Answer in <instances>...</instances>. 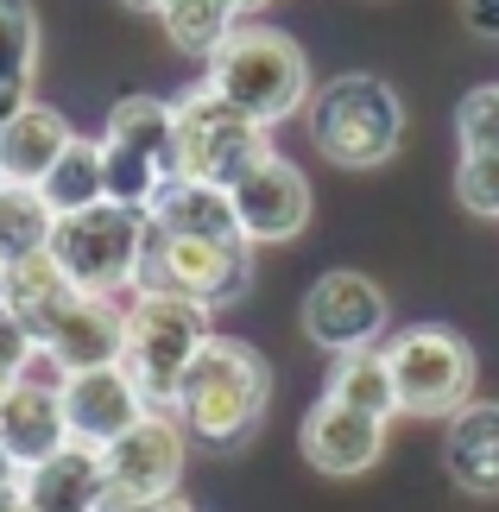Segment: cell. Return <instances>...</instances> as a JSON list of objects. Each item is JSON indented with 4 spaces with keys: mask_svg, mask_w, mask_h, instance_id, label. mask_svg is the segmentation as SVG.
I'll list each match as a JSON object with an SVG mask.
<instances>
[{
    "mask_svg": "<svg viewBox=\"0 0 499 512\" xmlns=\"http://www.w3.org/2000/svg\"><path fill=\"white\" fill-rule=\"evenodd\" d=\"M38 196L51 203V215H76V209L102 203V196H108V184H102V146H95V140H70L64 159L38 177Z\"/></svg>",
    "mask_w": 499,
    "mask_h": 512,
    "instance_id": "603a6c76",
    "label": "cell"
},
{
    "mask_svg": "<svg viewBox=\"0 0 499 512\" xmlns=\"http://www.w3.org/2000/svg\"><path fill=\"white\" fill-rule=\"evenodd\" d=\"M455 133H462V152H499V83L462 95Z\"/></svg>",
    "mask_w": 499,
    "mask_h": 512,
    "instance_id": "83f0119b",
    "label": "cell"
},
{
    "mask_svg": "<svg viewBox=\"0 0 499 512\" xmlns=\"http://www.w3.org/2000/svg\"><path fill=\"white\" fill-rule=\"evenodd\" d=\"M386 367L411 418H455L474 399V348L443 323L398 329L386 342Z\"/></svg>",
    "mask_w": 499,
    "mask_h": 512,
    "instance_id": "ba28073f",
    "label": "cell"
},
{
    "mask_svg": "<svg viewBox=\"0 0 499 512\" xmlns=\"http://www.w3.org/2000/svg\"><path fill=\"white\" fill-rule=\"evenodd\" d=\"M102 462H108V506L102 512L133 506V500H158L184 475V430L165 411H146L114 443H102Z\"/></svg>",
    "mask_w": 499,
    "mask_h": 512,
    "instance_id": "9c48e42d",
    "label": "cell"
},
{
    "mask_svg": "<svg viewBox=\"0 0 499 512\" xmlns=\"http://www.w3.org/2000/svg\"><path fill=\"white\" fill-rule=\"evenodd\" d=\"M329 399L335 405H354L367 418H398V386H392V367H386V348H342L335 354V373H329Z\"/></svg>",
    "mask_w": 499,
    "mask_h": 512,
    "instance_id": "ffe728a7",
    "label": "cell"
},
{
    "mask_svg": "<svg viewBox=\"0 0 499 512\" xmlns=\"http://www.w3.org/2000/svg\"><path fill=\"white\" fill-rule=\"evenodd\" d=\"M379 449H386V418H367V411L335 405V399H323L304 418V456L316 475H335V481L367 475L379 462Z\"/></svg>",
    "mask_w": 499,
    "mask_h": 512,
    "instance_id": "9a60e30c",
    "label": "cell"
},
{
    "mask_svg": "<svg viewBox=\"0 0 499 512\" xmlns=\"http://www.w3.org/2000/svg\"><path fill=\"white\" fill-rule=\"evenodd\" d=\"M165 38L190 57H215L234 32V0H165Z\"/></svg>",
    "mask_w": 499,
    "mask_h": 512,
    "instance_id": "cb8c5ba5",
    "label": "cell"
},
{
    "mask_svg": "<svg viewBox=\"0 0 499 512\" xmlns=\"http://www.w3.org/2000/svg\"><path fill=\"white\" fill-rule=\"evenodd\" d=\"M228 203H234V228L247 241H291V234L310 228V184L304 171L285 165V159H259L228 184Z\"/></svg>",
    "mask_w": 499,
    "mask_h": 512,
    "instance_id": "30bf717a",
    "label": "cell"
},
{
    "mask_svg": "<svg viewBox=\"0 0 499 512\" xmlns=\"http://www.w3.org/2000/svg\"><path fill=\"white\" fill-rule=\"evenodd\" d=\"M64 373H89V367H114L127 354V310L108 304V291H83L64 317L51 323V336L38 342Z\"/></svg>",
    "mask_w": 499,
    "mask_h": 512,
    "instance_id": "2e32d148",
    "label": "cell"
},
{
    "mask_svg": "<svg viewBox=\"0 0 499 512\" xmlns=\"http://www.w3.org/2000/svg\"><path fill=\"white\" fill-rule=\"evenodd\" d=\"M32 348H38V336H32V329H26V323H19L13 310H7V298H0V386L26 373Z\"/></svg>",
    "mask_w": 499,
    "mask_h": 512,
    "instance_id": "f546056e",
    "label": "cell"
},
{
    "mask_svg": "<svg viewBox=\"0 0 499 512\" xmlns=\"http://www.w3.org/2000/svg\"><path fill=\"white\" fill-rule=\"evenodd\" d=\"M209 83L228 95L241 114H253V121H285V114L304 108L310 95V64L304 51L291 45L285 32L272 26H234L228 45L209 57Z\"/></svg>",
    "mask_w": 499,
    "mask_h": 512,
    "instance_id": "7a4b0ae2",
    "label": "cell"
},
{
    "mask_svg": "<svg viewBox=\"0 0 499 512\" xmlns=\"http://www.w3.org/2000/svg\"><path fill=\"white\" fill-rule=\"evenodd\" d=\"M177 411L203 443H241L266 411V367L241 342L209 336L177 380Z\"/></svg>",
    "mask_w": 499,
    "mask_h": 512,
    "instance_id": "6da1fadb",
    "label": "cell"
},
{
    "mask_svg": "<svg viewBox=\"0 0 499 512\" xmlns=\"http://www.w3.org/2000/svg\"><path fill=\"white\" fill-rule=\"evenodd\" d=\"M165 159H152V152H139V146H121V140H102V184L114 203H127V209H152L158 203V190H165Z\"/></svg>",
    "mask_w": 499,
    "mask_h": 512,
    "instance_id": "d4e9b609",
    "label": "cell"
},
{
    "mask_svg": "<svg viewBox=\"0 0 499 512\" xmlns=\"http://www.w3.org/2000/svg\"><path fill=\"white\" fill-rule=\"evenodd\" d=\"M171 121H177L171 102H158V95H127V102L108 114V140L139 146V152H152V159L171 165Z\"/></svg>",
    "mask_w": 499,
    "mask_h": 512,
    "instance_id": "484cf974",
    "label": "cell"
},
{
    "mask_svg": "<svg viewBox=\"0 0 499 512\" xmlns=\"http://www.w3.org/2000/svg\"><path fill=\"white\" fill-rule=\"evenodd\" d=\"M64 418H70V437L83 443H114L133 418H146V392L139 380L114 361V367H89V373H64Z\"/></svg>",
    "mask_w": 499,
    "mask_h": 512,
    "instance_id": "4fadbf2b",
    "label": "cell"
},
{
    "mask_svg": "<svg viewBox=\"0 0 499 512\" xmlns=\"http://www.w3.org/2000/svg\"><path fill=\"white\" fill-rule=\"evenodd\" d=\"M462 13H468V26H474V32L499 38V0H462Z\"/></svg>",
    "mask_w": 499,
    "mask_h": 512,
    "instance_id": "4dcf8cb0",
    "label": "cell"
},
{
    "mask_svg": "<svg viewBox=\"0 0 499 512\" xmlns=\"http://www.w3.org/2000/svg\"><path fill=\"white\" fill-rule=\"evenodd\" d=\"M209 342V310L177 298V291H152L139 285V298L127 304V354L121 367L139 380L146 399H177L190 354Z\"/></svg>",
    "mask_w": 499,
    "mask_h": 512,
    "instance_id": "52a82bcc",
    "label": "cell"
},
{
    "mask_svg": "<svg viewBox=\"0 0 499 512\" xmlns=\"http://www.w3.org/2000/svg\"><path fill=\"white\" fill-rule=\"evenodd\" d=\"M146 234H152L146 209H127L114 196H102V203H89L76 215H57L51 253L83 291H121V285H139Z\"/></svg>",
    "mask_w": 499,
    "mask_h": 512,
    "instance_id": "8992f818",
    "label": "cell"
},
{
    "mask_svg": "<svg viewBox=\"0 0 499 512\" xmlns=\"http://www.w3.org/2000/svg\"><path fill=\"white\" fill-rule=\"evenodd\" d=\"M152 228L165 234H234V203L222 184H196V177H171L146 209Z\"/></svg>",
    "mask_w": 499,
    "mask_h": 512,
    "instance_id": "44dd1931",
    "label": "cell"
},
{
    "mask_svg": "<svg viewBox=\"0 0 499 512\" xmlns=\"http://www.w3.org/2000/svg\"><path fill=\"white\" fill-rule=\"evenodd\" d=\"M19 102H26V89H19V83H0V127H7V114H13Z\"/></svg>",
    "mask_w": 499,
    "mask_h": 512,
    "instance_id": "d6a6232c",
    "label": "cell"
},
{
    "mask_svg": "<svg viewBox=\"0 0 499 512\" xmlns=\"http://www.w3.org/2000/svg\"><path fill=\"white\" fill-rule=\"evenodd\" d=\"M310 133L316 152L342 171H373L386 165L405 140V108L379 76H335L310 102Z\"/></svg>",
    "mask_w": 499,
    "mask_h": 512,
    "instance_id": "3957f363",
    "label": "cell"
},
{
    "mask_svg": "<svg viewBox=\"0 0 499 512\" xmlns=\"http://www.w3.org/2000/svg\"><path fill=\"white\" fill-rule=\"evenodd\" d=\"M51 228H57V215L38 196V184H0V272L32 260V253H45Z\"/></svg>",
    "mask_w": 499,
    "mask_h": 512,
    "instance_id": "7402d4cb",
    "label": "cell"
},
{
    "mask_svg": "<svg viewBox=\"0 0 499 512\" xmlns=\"http://www.w3.org/2000/svg\"><path fill=\"white\" fill-rule=\"evenodd\" d=\"M443 462L468 494H499V405H462L449 418Z\"/></svg>",
    "mask_w": 499,
    "mask_h": 512,
    "instance_id": "d6986e66",
    "label": "cell"
},
{
    "mask_svg": "<svg viewBox=\"0 0 499 512\" xmlns=\"http://www.w3.org/2000/svg\"><path fill=\"white\" fill-rule=\"evenodd\" d=\"M266 121H253L228 102L215 83L190 89L177 102V121H171V177H196V184H234L247 165L266 159Z\"/></svg>",
    "mask_w": 499,
    "mask_h": 512,
    "instance_id": "277c9868",
    "label": "cell"
},
{
    "mask_svg": "<svg viewBox=\"0 0 499 512\" xmlns=\"http://www.w3.org/2000/svg\"><path fill=\"white\" fill-rule=\"evenodd\" d=\"M304 329H310V342L329 348V354L367 348V342H379V329H386V291H379L367 272L335 266V272H323V279L310 285Z\"/></svg>",
    "mask_w": 499,
    "mask_h": 512,
    "instance_id": "8fae6325",
    "label": "cell"
},
{
    "mask_svg": "<svg viewBox=\"0 0 499 512\" xmlns=\"http://www.w3.org/2000/svg\"><path fill=\"white\" fill-rule=\"evenodd\" d=\"M76 298H83V285H76L70 272L57 266V253H51V247H45V253H32V260H19V266H7V310L32 329L38 342L51 336V323L64 317Z\"/></svg>",
    "mask_w": 499,
    "mask_h": 512,
    "instance_id": "ac0fdd59",
    "label": "cell"
},
{
    "mask_svg": "<svg viewBox=\"0 0 499 512\" xmlns=\"http://www.w3.org/2000/svg\"><path fill=\"white\" fill-rule=\"evenodd\" d=\"M32 57H38L32 7H26V0H0V83H19V89H26Z\"/></svg>",
    "mask_w": 499,
    "mask_h": 512,
    "instance_id": "4316f807",
    "label": "cell"
},
{
    "mask_svg": "<svg viewBox=\"0 0 499 512\" xmlns=\"http://www.w3.org/2000/svg\"><path fill=\"white\" fill-rule=\"evenodd\" d=\"M70 443V418H64V392L45 386V380H7L0 386V449L19 462L26 475L32 462H45L51 449Z\"/></svg>",
    "mask_w": 499,
    "mask_h": 512,
    "instance_id": "5bb4252c",
    "label": "cell"
},
{
    "mask_svg": "<svg viewBox=\"0 0 499 512\" xmlns=\"http://www.w3.org/2000/svg\"><path fill=\"white\" fill-rule=\"evenodd\" d=\"M253 7H266V0H234V13H253Z\"/></svg>",
    "mask_w": 499,
    "mask_h": 512,
    "instance_id": "e575fe53",
    "label": "cell"
},
{
    "mask_svg": "<svg viewBox=\"0 0 499 512\" xmlns=\"http://www.w3.org/2000/svg\"><path fill=\"white\" fill-rule=\"evenodd\" d=\"M0 184H7V177H0Z\"/></svg>",
    "mask_w": 499,
    "mask_h": 512,
    "instance_id": "d590c367",
    "label": "cell"
},
{
    "mask_svg": "<svg viewBox=\"0 0 499 512\" xmlns=\"http://www.w3.org/2000/svg\"><path fill=\"white\" fill-rule=\"evenodd\" d=\"M114 512H196V506L171 487V494H158V500H133V506H114Z\"/></svg>",
    "mask_w": 499,
    "mask_h": 512,
    "instance_id": "1f68e13d",
    "label": "cell"
},
{
    "mask_svg": "<svg viewBox=\"0 0 499 512\" xmlns=\"http://www.w3.org/2000/svg\"><path fill=\"white\" fill-rule=\"evenodd\" d=\"M19 494L32 512H102L108 506V462L102 443L70 437L64 449H51L45 462H32L19 475Z\"/></svg>",
    "mask_w": 499,
    "mask_h": 512,
    "instance_id": "7c38bea8",
    "label": "cell"
},
{
    "mask_svg": "<svg viewBox=\"0 0 499 512\" xmlns=\"http://www.w3.org/2000/svg\"><path fill=\"white\" fill-rule=\"evenodd\" d=\"M247 279H253V241L241 228L234 234H165V228H152L146 234L139 285H152V291H177V298H190L203 310H222L247 291Z\"/></svg>",
    "mask_w": 499,
    "mask_h": 512,
    "instance_id": "5b68a950",
    "label": "cell"
},
{
    "mask_svg": "<svg viewBox=\"0 0 499 512\" xmlns=\"http://www.w3.org/2000/svg\"><path fill=\"white\" fill-rule=\"evenodd\" d=\"M76 140L70 121L45 102H19L7 114V127H0V177L7 184H38L57 159H64V146Z\"/></svg>",
    "mask_w": 499,
    "mask_h": 512,
    "instance_id": "e0dca14e",
    "label": "cell"
},
{
    "mask_svg": "<svg viewBox=\"0 0 499 512\" xmlns=\"http://www.w3.org/2000/svg\"><path fill=\"white\" fill-rule=\"evenodd\" d=\"M133 13H165V0H127Z\"/></svg>",
    "mask_w": 499,
    "mask_h": 512,
    "instance_id": "836d02e7",
    "label": "cell"
},
{
    "mask_svg": "<svg viewBox=\"0 0 499 512\" xmlns=\"http://www.w3.org/2000/svg\"><path fill=\"white\" fill-rule=\"evenodd\" d=\"M455 190H462V209L499 222V152H462V171H455Z\"/></svg>",
    "mask_w": 499,
    "mask_h": 512,
    "instance_id": "f1b7e54d",
    "label": "cell"
}]
</instances>
